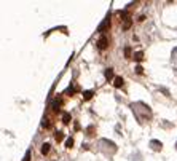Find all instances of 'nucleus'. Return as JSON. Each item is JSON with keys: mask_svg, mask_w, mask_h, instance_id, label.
Returning <instances> with one entry per match:
<instances>
[{"mask_svg": "<svg viewBox=\"0 0 177 161\" xmlns=\"http://www.w3.org/2000/svg\"><path fill=\"white\" fill-rule=\"evenodd\" d=\"M123 78H121V77H115V80H113V86L115 88H121V86H123Z\"/></svg>", "mask_w": 177, "mask_h": 161, "instance_id": "obj_3", "label": "nucleus"}, {"mask_svg": "<svg viewBox=\"0 0 177 161\" xmlns=\"http://www.w3.org/2000/svg\"><path fill=\"white\" fill-rule=\"evenodd\" d=\"M29 159H30V150H27V152H26V156H24L23 161H29Z\"/></svg>", "mask_w": 177, "mask_h": 161, "instance_id": "obj_16", "label": "nucleus"}, {"mask_svg": "<svg viewBox=\"0 0 177 161\" xmlns=\"http://www.w3.org/2000/svg\"><path fill=\"white\" fill-rule=\"evenodd\" d=\"M49 152V144H43V147H42V153L43 155H46Z\"/></svg>", "mask_w": 177, "mask_h": 161, "instance_id": "obj_11", "label": "nucleus"}, {"mask_svg": "<svg viewBox=\"0 0 177 161\" xmlns=\"http://www.w3.org/2000/svg\"><path fill=\"white\" fill-rule=\"evenodd\" d=\"M109 46V40H107V37H101V38H99V40H97V48L99 49H106Z\"/></svg>", "mask_w": 177, "mask_h": 161, "instance_id": "obj_1", "label": "nucleus"}, {"mask_svg": "<svg viewBox=\"0 0 177 161\" xmlns=\"http://www.w3.org/2000/svg\"><path fill=\"white\" fill-rule=\"evenodd\" d=\"M42 126H43V128H51V123H49V120H48V118H43Z\"/></svg>", "mask_w": 177, "mask_h": 161, "instance_id": "obj_13", "label": "nucleus"}, {"mask_svg": "<svg viewBox=\"0 0 177 161\" xmlns=\"http://www.w3.org/2000/svg\"><path fill=\"white\" fill-rule=\"evenodd\" d=\"M131 24H132V21H131V19H126L125 24H123V30H128L129 27H131Z\"/></svg>", "mask_w": 177, "mask_h": 161, "instance_id": "obj_8", "label": "nucleus"}, {"mask_svg": "<svg viewBox=\"0 0 177 161\" xmlns=\"http://www.w3.org/2000/svg\"><path fill=\"white\" fill-rule=\"evenodd\" d=\"M54 139H56L58 142H61L64 139V134H62V132H56V134H54Z\"/></svg>", "mask_w": 177, "mask_h": 161, "instance_id": "obj_12", "label": "nucleus"}, {"mask_svg": "<svg viewBox=\"0 0 177 161\" xmlns=\"http://www.w3.org/2000/svg\"><path fill=\"white\" fill-rule=\"evenodd\" d=\"M83 97H85L86 101H90V99L93 97V91H85L83 93Z\"/></svg>", "mask_w": 177, "mask_h": 161, "instance_id": "obj_10", "label": "nucleus"}, {"mask_svg": "<svg viewBox=\"0 0 177 161\" xmlns=\"http://www.w3.org/2000/svg\"><path fill=\"white\" fill-rule=\"evenodd\" d=\"M61 105H62V101H61V99H56V101L53 102V110H54V112H59Z\"/></svg>", "mask_w": 177, "mask_h": 161, "instance_id": "obj_4", "label": "nucleus"}, {"mask_svg": "<svg viewBox=\"0 0 177 161\" xmlns=\"http://www.w3.org/2000/svg\"><path fill=\"white\" fill-rule=\"evenodd\" d=\"M107 27H110V14L107 16V18H106V19H104V23H102L101 26H99V27H97V30H99V32H104V30H106V29H107Z\"/></svg>", "mask_w": 177, "mask_h": 161, "instance_id": "obj_2", "label": "nucleus"}, {"mask_svg": "<svg viewBox=\"0 0 177 161\" xmlns=\"http://www.w3.org/2000/svg\"><path fill=\"white\" fill-rule=\"evenodd\" d=\"M112 77H113V69H107V70H106V78L110 80Z\"/></svg>", "mask_w": 177, "mask_h": 161, "instance_id": "obj_9", "label": "nucleus"}, {"mask_svg": "<svg viewBox=\"0 0 177 161\" xmlns=\"http://www.w3.org/2000/svg\"><path fill=\"white\" fill-rule=\"evenodd\" d=\"M134 59L141 62V61L144 59V53H142V51H137V53H134Z\"/></svg>", "mask_w": 177, "mask_h": 161, "instance_id": "obj_7", "label": "nucleus"}, {"mask_svg": "<svg viewBox=\"0 0 177 161\" xmlns=\"http://www.w3.org/2000/svg\"><path fill=\"white\" fill-rule=\"evenodd\" d=\"M65 147H67V148L74 147V139H72V137H69V139H67V142H65Z\"/></svg>", "mask_w": 177, "mask_h": 161, "instance_id": "obj_14", "label": "nucleus"}, {"mask_svg": "<svg viewBox=\"0 0 177 161\" xmlns=\"http://www.w3.org/2000/svg\"><path fill=\"white\" fill-rule=\"evenodd\" d=\"M70 120H72L70 113H64V115H62V121H64V125H69V123H70Z\"/></svg>", "mask_w": 177, "mask_h": 161, "instance_id": "obj_6", "label": "nucleus"}, {"mask_svg": "<svg viewBox=\"0 0 177 161\" xmlns=\"http://www.w3.org/2000/svg\"><path fill=\"white\" fill-rule=\"evenodd\" d=\"M125 56H126V58H131V48H129V46L125 49Z\"/></svg>", "mask_w": 177, "mask_h": 161, "instance_id": "obj_15", "label": "nucleus"}, {"mask_svg": "<svg viewBox=\"0 0 177 161\" xmlns=\"http://www.w3.org/2000/svg\"><path fill=\"white\" fill-rule=\"evenodd\" d=\"M150 145H152L153 150H161V142H160V140H152Z\"/></svg>", "mask_w": 177, "mask_h": 161, "instance_id": "obj_5", "label": "nucleus"}, {"mask_svg": "<svg viewBox=\"0 0 177 161\" xmlns=\"http://www.w3.org/2000/svg\"><path fill=\"white\" fill-rule=\"evenodd\" d=\"M136 70H137V74H142V72H144V70H142V67H141V65H137V67H136Z\"/></svg>", "mask_w": 177, "mask_h": 161, "instance_id": "obj_17", "label": "nucleus"}]
</instances>
